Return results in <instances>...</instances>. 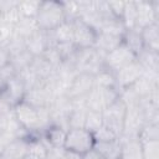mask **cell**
<instances>
[{
  "label": "cell",
  "instance_id": "cell-1",
  "mask_svg": "<svg viewBox=\"0 0 159 159\" xmlns=\"http://www.w3.org/2000/svg\"><path fill=\"white\" fill-rule=\"evenodd\" d=\"M14 116L21 127L29 133H43L52 125L48 108H36L25 101L14 107Z\"/></svg>",
  "mask_w": 159,
  "mask_h": 159
},
{
  "label": "cell",
  "instance_id": "cell-2",
  "mask_svg": "<svg viewBox=\"0 0 159 159\" xmlns=\"http://www.w3.org/2000/svg\"><path fill=\"white\" fill-rule=\"evenodd\" d=\"M78 73L97 75L104 68V55L94 47L77 48L75 55L70 58Z\"/></svg>",
  "mask_w": 159,
  "mask_h": 159
},
{
  "label": "cell",
  "instance_id": "cell-3",
  "mask_svg": "<svg viewBox=\"0 0 159 159\" xmlns=\"http://www.w3.org/2000/svg\"><path fill=\"white\" fill-rule=\"evenodd\" d=\"M40 30L52 31L58 25L66 21L62 2L60 1H41L39 11L35 16Z\"/></svg>",
  "mask_w": 159,
  "mask_h": 159
},
{
  "label": "cell",
  "instance_id": "cell-4",
  "mask_svg": "<svg viewBox=\"0 0 159 159\" xmlns=\"http://www.w3.org/2000/svg\"><path fill=\"white\" fill-rule=\"evenodd\" d=\"M118 97L119 92L117 88H102L93 86V88L84 97V102L87 109L102 113L108 106L116 102Z\"/></svg>",
  "mask_w": 159,
  "mask_h": 159
},
{
  "label": "cell",
  "instance_id": "cell-5",
  "mask_svg": "<svg viewBox=\"0 0 159 159\" xmlns=\"http://www.w3.org/2000/svg\"><path fill=\"white\" fill-rule=\"evenodd\" d=\"M94 145V138L91 132L84 128H73L68 129L66 133L65 145L66 150L77 153L83 155L88 150H91Z\"/></svg>",
  "mask_w": 159,
  "mask_h": 159
},
{
  "label": "cell",
  "instance_id": "cell-6",
  "mask_svg": "<svg viewBox=\"0 0 159 159\" xmlns=\"http://www.w3.org/2000/svg\"><path fill=\"white\" fill-rule=\"evenodd\" d=\"M125 111L127 107L124 103L118 98L116 102H113L111 106H108L102 112V119L103 125L111 129L118 138L123 133V125H124V118H125Z\"/></svg>",
  "mask_w": 159,
  "mask_h": 159
},
{
  "label": "cell",
  "instance_id": "cell-7",
  "mask_svg": "<svg viewBox=\"0 0 159 159\" xmlns=\"http://www.w3.org/2000/svg\"><path fill=\"white\" fill-rule=\"evenodd\" d=\"M135 58H137V55L122 42L117 48L104 55V68L116 73L120 68L134 62Z\"/></svg>",
  "mask_w": 159,
  "mask_h": 159
},
{
  "label": "cell",
  "instance_id": "cell-8",
  "mask_svg": "<svg viewBox=\"0 0 159 159\" xmlns=\"http://www.w3.org/2000/svg\"><path fill=\"white\" fill-rule=\"evenodd\" d=\"M51 124L68 130V117L72 111V101L67 96H58L48 107Z\"/></svg>",
  "mask_w": 159,
  "mask_h": 159
},
{
  "label": "cell",
  "instance_id": "cell-9",
  "mask_svg": "<svg viewBox=\"0 0 159 159\" xmlns=\"http://www.w3.org/2000/svg\"><path fill=\"white\" fill-rule=\"evenodd\" d=\"M145 119L139 104L127 107L123 133L119 138H138L139 132L145 125Z\"/></svg>",
  "mask_w": 159,
  "mask_h": 159
},
{
  "label": "cell",
  "instance_id": "cell-10",
  "mask_svg": "<svg viewBox=\"0 0 159 159\" xmlns=\"http://www.w3.org/2000/svg\"><path fill=\"white\" fill-rule=\"evenodd\" d=\"M137 20L135 29L142 30L149 25L158 22L159 19V1H135Z\"/></svg>",
  "mask_w": 159,
  "mask_h": 159
},
{
  "label": "cell",
  "instance_id": "cell-11",
  "mask_svg": "<svg viewBox=\"0 0 159 159\" xmlns=\"http://www.w3.org/2000/svg\"><path fill=\"white\" fill-rule=\"evenodd\" d=\"M55 98H56V96H55L50 83L47 81H45L42 84L26 91L24 101L36 108H42V107L48 108Z\"/></svg>",
  "mask_w": 159,
  "mask_h": 159
},
{
  "label": "cell",
  "instance_id": "cell-12",
  "mask_svg": "<svg viewBox=\"0 0 159 159\" xmlns=\"http://www.w3.org/2000/svg\"><path fill=\"white\" fill-rule=\"evenodd\" d=\"M72 25H73V45L77 48L93 47L97 32L93 29H91L87 24H84L81 19L73 20Z\"/></svg>",
  "mask_w": 159,
  "mask_h": 159
},
{
  "label": "cell",
  "instance_id": "cell-13",
  "mask_svg": "<svg viewBox=\"0 0 159 159\" xmlns=\"http://www.w3.org/2000/svg\"><path fill=\"white\" fill-rule=\"evenodd\" d=\"M142 73H143V68L137 62V60L134 62L129 63L128 66L120 68L119 71H117L114 73V78H116V87H117L118 92L120 89L130 87L137 80H139L142 77Z\"/></svg>",
  "mask_w": 159,
  "mask_h": 159
},
{
  "label": "cell",
  "instance_id": "cell-14",
  "mask_svg": "<svg viewBox=\"0 0 159 159\" xmlns=\"http://www.w3.org/2000/svg\"><path fill=\"white\" fill-rule=\"evenodd\" d=\"M25 93H26V88L17 75L14 78H11L0 89V97L5 99L9 104H11L12 107H15L17 103L24 101Z\"/></svg>",
  "mask_w": 159,
  "mask_h": 159
},
{
  "label": "cell",
  "instance_id": "cell-15",
  "mask_svg": "<svg viewBox=\"0 0 159 159\" xmlns=\"http://www.w3.org/2000/svg\"><path fill=\"white\" fill-rule=\"evenodd\" d=\"M93 86H94V78H93L92 75H88V73H78L73 78V81H72V83H71V86H70L66 96L70 99L83 98L93 88Z\"/></svg>",
  "mask_w": 159,
  "mask_h": 159
},
{
  "label": "cell",
  "instance_id": "cell-16",
  "mask_svg": "<svg viewBox=\"0 0 159 159\" xmlns=\"http://www.w3.org/2000/svg\"><path fill=\"white\" fill-rule=\"evenodd\" d=\"M52 46L51 40H50V35L48 31H43V30H39L37 32H35L32 36H30L26 40V50L34 56H41L47 47Z\"/></svg>",
  "mask_w": 159,
  "mask_h": 159
},
{
  "label": "cell",
  "instance_id": "cell-17",
  "mask_svg": "<svg viewBox=\"0 0 159 159\" xmlns=\"http://www.w3.org/2000/svg\"><path fill=\"white\" fill-rule=\"evenodd\" d=\"M29 138H17L12 140L0 155L2 159H25L29 154Z\"/></svg>",
  "mask_w": 159,
  "mask_h": 159
},
{
  "label": "cell",
  "instance_id": "cell-18",
  "mask_svg": "<svg viewBox=\"0 0 159 159\" xmlns=\"http://www.w3.org/2000/svg\"><path fill=\"white\" fill-rule=\"evenodd\" d=\"M52 46L58 43H73V25L72 21H65L52 31H48Z\"/></svg>",
  "mask_w": 159,
  "mask_h": 159
},
{
  "label": "cell",
  "instance_id": "cell-19",
  "mask_svg": "<svg viewBox=\"0 0 159 159\" xmlns=\"http://www.w3.org/2000/svg\"><path fill=\"white\" fill-rule=\"evenodd\" d=\"M120 157L119 159H143L142 144L138 138H119Z\"/></svg>",
  "mask_w": 159,
  "mask_h": 159
},
{
  "label": "cell",
  "instance_id": "cell-20",
  "mask_svg": "<svg viewBox=\"0 0 159 159\" xmlns=\"http://www.w3.org/2000/svg\"><path fill=\"white\" fill-rule=\"evenodd\" d=\"M122 42H123V37L113 36V35H108V34H103V32H97L93 47L97 51H99L101 53L106 55V53L113 51L114 48H117Z\"/></svg>",
  "mask_w": 159,
  "mask_h": 159
},
{
  "label": "cell",
  "instance_id": "cell-21",
  "mask_svg": "<svg viewBox=\"0 0 159 159\" xmlns=\"http://www.w3.org/2000/svg\"><path fill=\"white\" fill-rule=\"evenodd\" d=\"M39 30L40 27L35 17H21L19 22L14 26V36L26 41L30 36H32Z\"/></svg>",
  "mask_w": 159,
  "mask_h": 159
},
{
  "label": "cell",
  "instance_id": "cell-22",
  "mask_svg": "<svg viewBox=\"0 0 159 159\" xmlns=\"http://www.w3.org/2000/svg\"><path fill=\"white\" fill-rule=\"evenodd\" d=\"M93 149H96L104 159H119L120 157V140L113 139L107 142H94Z\"/></svg>",
  "mask_w": 159,
  "mask_h": 159
},
{
  "label": "cell",
  "instance_id": "cell-23",
  "mask_svg": "<svg viewBox=\"0 0 159 159\" xmlns=\"http://www.w3.org/2000/svg\"><path fill=\"white\" fill-rule=\"evenodd\" d=\"M142 40L145 48L159 52V24L155 22L140 30Z\"/></svg>",
  "mask_w": 159,
  "mask_h": 159
},
{
  "label": "cell",
  "instance_id": "cell-24",
  "mask_svg": "<svg viewBox=\"0 0 159 159\" xmlns=\"http://www.w3.org/2000/svg\"><path fill=\"white\" fill-rule=\"evenodd\" d=\"M66 133H67V130H65L60 127H56V125H51L48 129H46L43 132L42 139L50 148H63Z\"/></svg>",
  "mask_w": 159,
  "mask_h": 159
},
{
  "label": "cell",
  "instance_id": "cell-25",
  "mask_svg": "<svg viewBox=\"0 0 159 159\" xmlns=\"http://www.w3.org/2000/svg\"><path fill=\"white\" fill-rule=\"evenodd\" d=\"M135 60L142 66L143 70H150V71L159 72V52L144 47L137 55Z\"/></svg>",
  "mask_w": 159,
  "mask_h": 159
},
{
  "label": "cell",
  "instance_id": "cell-26",
  "mask_svg": "<svg viewBox=\"0 0 159 159\" xmlns=\"http://www.w3.org/2000/svg\"><path fill=\"white\" fill-rule=\"evenodd\" d=\"M31 68V71L41 80V81H47L55 72V68L42 57V56H37L34 57L31 65L29 66Z\"/></svg>",
  "mask_w": 159,
  "mask_h": 159
},
{
  "label": "cell",
  "instance_id": "cell-27",
  "mask_svg": "<svg viewBox=\"0 0 159 159\" xmlns=\"http://www.w3.org/2000/svg\"><path fill=\"white\" fill-rule=\"evenodd\" d=\"M125 31H127V29H125V26H124V24L122 22L120 19L111 17V19H107V20H104L102 22L98 32H103V34L123 37Z\"/></svg>",
  "mask_w": 159,
  "mask_h": 159
},
{
  "label": "cell",
  "instance_id": "cell-28",
  "mask_svg": "<svg viewBox=\"0 0 159 159\" xmlns=\"http://www.w3.org/2000/svg\"><path fill=\"white\" fill-rule=\"evenodd\" d=\"M123 43L125 46H128L135 55H138L144 48V43H143V40H142L140 30H138V29L127 30L124 36H123Z\"/></svg>",
  "mask_w": 159,
  "mask_h": 159
},
{
  "label": "cell",
  "instance_id": "cell-29",
  "mask_svg": "<svg viewBox=\"0 0 159 159\" xmlns=\"http://www.w3.org/2000/svg\"><path fill=\"white\" fill-rule=\"evenodd\" d=\"M130 88L138 96V98L142 99V98L149 96L155 88H159V83H155V82H153V81H150V80H148V78L142 76L139 80H137L130 86Z\"/></svg>",
  "mask_w": 159,
  "mask_h": 159
},
{
  "label": "cell",
  "instance_id": "cell-30",
  "mask_svg": "<svg viewBox=\"0 0 159 159\" xmlns=\"http://www.w3.org/2000/svg\"><path fill=\"white\" fill-rule=\"evenodd\" d=\"M48 149H50V147L45 143V140L42 138L32 139V140H30V144H29L27 157L31 159H46V157L48 154Z\"/></svg>",
  "mask_w": 159,
  "mask_h": 159
},
{
  "label": "cell",
  "instance_id": "cell-31",
  "mask_svg": "<svg viewBox=\"0 0 159 159\" xmlns=\"http://www.w3.org/2000/svg\"><path fill=\"white\" fill-rule=\"evenodd\" d=\"M32 60H34V56H32L27 50H24V51H21V52H17V53L10 56V61H9V62H10V65L14 67V70L19 73V72H21L22 70L27 68V67L31 65Z\"/></svg>",
  "mask_w": 159,
  "mask_h": 159
},
{
  "label": "cell",
  "instance_id": "cell-32",
  "mask_svg": "<svg viewBox=\"0 0 159 159\" xmlns=\"http://www.w3.org/2000/svg\"><path fill=\"white\" fill-rule=\"evenodd\" d=\"M122 22L124 24L125 29H135V20H137V7L135 1H125L123 14L120 17Z\"/></svg>",
  "mask_w": 159,
  "mask_h": 159
},
{
  "label": "cell",
  "instance_id": "cell-33",
  "mask_svg": "<svg viewBox=\"0 0 159 159\" xmlns=\"http://www.w3.org/2000/svg\"><path fill=\"white\" fill-rule=\"evenodd\" d=\"M94 78V86L102 87V88H117L116 87V78L114 73L108 71L107 68H103L97 75L93 76Z\"/></svg>",
  "mask_w": 159,
  "mask_h": 159
},
{
  "label": "cell",
  "instance_id": "cell-34",
  "mask_svg": "<svg viewBox=\"0 0 159 159\" xmlns=\"http://www.w3.org/2000/svg\"><path fill=\"white\" fill-rule=\"evenodd\" d=\"M103 125V119H102V113L96 112V111H87L86 113V119H84V129L91 132L92 134L97 132L101 127Z\"/></svg>",
  "mask_w": 159,
  "mask_h": 159
},
{
  "label": "cell",
  "instance_id": "cell-35",
  "mask_svg": "<svg viewBox=\"0 0 159 159\" xmlns=\"http://www.w3.org/2000/svg\"><path fill=\"white\" fill-rule=\"evenodd\" d=\"M41 5V1H34V0H25L17 2V10L20 11L22 17H35L39 7Z\"/></svg>",
  "mask_w": 159,
  "mask_h": 159
},
{
  "label": "cell",
  "instance_id": "cell-36",
  "mask_svg": "<svg viewBox=\"0 0 159 159\" xmlns=\"http://www.w3.org/2000/svg\"><path fill=\"white\" fill-rule=\"evenodd\" d=\"M140 144L143 159H159V140H145Z\"/></svg>",
  "mask_w": 159,
  "mask_h": 159
},
{
  "label": "cell",
  "instance_id": "cell-37",
  "mask_svg": "<svg viewBox=\"0 0 159 159\" xmlns=\"http://www.w3.org/2000/svg\"><path fill=\"white\" fill-rule=\"evenodd\" d=\"M140 142L145 140H159V124H145L138 134Z\"/></svg>",
  "mask_w": 159,
  "mask_h": 159
},
{
  "label": "cell",
  "instance_id": "cell-38",
  "mask_svg": "<svg viewBox=\"0 0 159 159\" xmlns=\"http://www.w3.org/2000/svg\"><path fill=\"white\" fill-rule=\"evenodd\" d=\"M63 12L66 16V21H73L80 17V4L78 1H66L62 2Z\"/></svg>",
  "mask_w": 159,
  "mask_h": 159
},
{
  "label": "cell",
  "instance_id": "cell-39",
  "mask_svg": "<svg viewBox=\"0 0 159 159\" xmlns=\"http://www.w3.org/2000/svg\"><path fill=\"white\" fill-rule=\"evenodd\" d=\"M53 68H56L63 60H62V57H61V55H60V52H58V50L56 48V46H50V47H47V50L41 55Z\"/></svg>",
  "mask_w": 159,
  "mask_h": 159
},
{
  "label": "cell",
  "instance_id": "cell-40",
  "mask_svg": "<svg viewBox=\"0 0 159 159\" xmlns=\"http://www.w3.org/2000/svg\"><path fill=\"white\" fill-rule=\"evenodd\" d=\"M17 75V72L14 70V67L10 65V62L7 65H5L4 67L0 68V89L15 76Z\"/></svg>",
  "mask_w": 159,
  "mask_h": 159
},
{
  "label": "cell",
  "instance_id": "cell-41",
  "mask_svg": "<svg viewBox=\"0 0 159 159\" xmlns=\"http://www.w3.org/2000/svg\"><path fill=\"white\" fill-rule=\"evenodd\" d=\"M93 138H94V142H107V140L118 139V137L104 125H102L97 132L93 133Z\"/></svg>",
  "mask_w": 159,
  "mask_h": 159
},
{
  "label": "cell",
  "instance_id": "cell-42",
  "mask_svg": "<svg viewBox=\"0 0 159 159\" xmlns=\"http://www.w3.org/2000/svg\"><path fill=\"white\" fill-rule=\"evenodd\" d=\"M14 35V27L9 25H0V48H6Z\"/></svg>",
  "mask_w": 159,
  "mask_h": 159
},
{
  "label": "cell",
  "instance_id": "cell-43",
  "mask_svg": "<svg viewBox=\"0 0 159 159\" xmlns=\"http://www.w3.org/2000/svg\"><path fill=\"white\" fill-rule=\"evenodd\" d=\"M107 2H108V6H109L113 16L117 17V19H120L122 14H123L125 1H107Z\"/></svg>",
  "mask_w": 159,
  "mask_h": 159
},
{
  "label": "cell",
  "instance_id": "cell-44",
  "mask_svg": "<svg viewBox=\"0 0 159 159\" xmlns=\"http://www.w3.org/2000/svg\"><path fill=\"white\" fill-rule=\"evenodd\" d=\"M82 159H104L96 149H91V150H88L87 153H84L83 155H82Z\"/></svg>",
  "mask_w": 159,
  "mask_h": 159
},
{
  "label": "cell",
  "instance_id": "cell-45",
  "mask_svg": "<svg viewBox=\"0 0 159 159\" xmlns=\"http://www.w3.org/2000/svg\"><path fill=\"white\" fill-rule=\"evenodd\" d=\"M14 113V112H12ZM11 114H4V113H0V134L6 129L7 127V123H9V118L12 116Z\"/></svg>",
  "mask_w": 159,
  "mask_h": 159
},
{
  "label": "cell",
  "instance_id": "cell-46",
  "mask_svg": "<svg viewBox=\"0 0 159 159\" xmlns=\"http://www.w3.org/2000/svg\"><path fill=\"white\" fill-rule=\"evenodd\" d=\"M10 61V56L9 52L6 51V48H0V68L4 67L5 65H7Z\"/></svg>",
  "mask_w": 159,
  "mask_h": 159
},
{
  "label": "cell",
  "instance_id": "cell-47",
  "mask_svg": "<svg viewBox=\"0 0 159 159\" xmlns=\"http://www.w3.org/2000/svg\"><path fill=\"white\" fill-rule=\"evenodd\" d=\"M60 159H82V155L65 149V152H63V154L61 155V158H60Z\"/></svg>",
  "mask_w": 159,
  "mask_h": 159
},
{
  "label": "cell",
  "instance_id": "cell-48",
  "mask_svg": "<svg viewBox=\"0 0 159 159\" xmlns=\"http://www.w3.org/2000/svg\"><path fill=\"white\" fill-rule=\"evenodd\" d=\"M0 159H2V158H1V155H0Z\"/></svg>",
  "mask_w": 159,
  "mask_h": 159
}]
</instances>
